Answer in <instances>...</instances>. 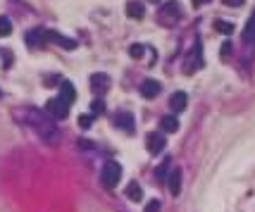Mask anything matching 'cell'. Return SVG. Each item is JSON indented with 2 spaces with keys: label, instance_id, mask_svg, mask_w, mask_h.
<instances>
[{
  "label": "cell",
  "instance_id": "obj_20",
  "mask_svg": "<svg viewBox=\"0 0 255 212\" xmlns=\"http://www.w3.org/2000/svg\"><path fill=\"white\" fill-rule=\"evenodd\" d=\"M215 29L222 31V33H231V31H234V24H227V22H217V24H215Z\"/></svg>",
  "mask_w": 255,
  "mask_h": 212
},
{
  "label": "cell",
  "instance_id": "obj_19",
  "mask_svg": "<svg viewBox=\"0 0 255 212\" xmlns=\"http://www.w3.org/2000/svg\"><path fill=\"white\" fill-rule=\"evenodd\" d=\"M167 167H170V162H167V160H165V162H162V165H160V167H158V169H155V177H158V179H160V182H162V179H165V177H167Z\"/></svg>",
  "mask_w": 255,
  "mask_h": 212
},
{
  "label": "cell",
  "instance_id": "obj_7",
  "mask_svg": "<svg viewBox=\"0 0 255 212\" xmlns=\"http://www.w3.org/2000/svg\"><path fill=\"white\" fill-rule=\"evenodd\" d=\"M160 93V84L155 81V79H145L141 84V95L143 98H155Z\"/></svg>",
  "mask_w": 255,
  "mask_h": 212
},
{
  "label": "cell",
  "instance_id": "obj_10",
  "mask_svg": "<svg viewBox=\"0 0 255 212\" xmlns=\"http://www.w3.org/2000/svg\"><path fill=\"white\" fill-rule=\"evenodd\" d=\"M43 38H48V31L33 29V31H29V33H27V41H29V45H31V48H36V45H43V43H46Z\"/></svg>",
  "mask_w": 255,
  "mask_h": 212
},
{
  "label": "cell",
  "instance_id": "obj_21",
  "mask_svg": "<svg viewBox=\"0 0 255 212\" xmlns=\"http://www.w3.org/2000/svg\"><path fill=\"white\" fill-rule=\"evenodd\" d=\"M91 124H93V117H91V115H81V117H79V126H81V129H88Z\"/></svg>",
  "mask_w": 255,
  "mask_h": 212
},
{
  "label": "cell",
  "instance_id": "obj_2",
  "mask_svg": "<svg viewBox=\"0 0 255 212\" xmlns=\"http://www.w3.org/2000/svg\"><path fill=\"white\" fill-rule=\"evenodd\" d=\"M46 112L53 117V120H64L69 115V103H64L62 98H50L46 103Z\"/></svg>",
  "mask_w": 255,
  "mask_h": 212
},
{
  "label": "cell",
  "instance_id": "obj_1",
  "mask_svg": "<svg viewBox=\"0 0 255 212\" xmlns=\"http://www.w3.org/2000/svg\"><path fill=\"white\" fill-rule=\"evenodd\" d=\"M122 179V167L117 165V162H105L103 165V172H100V182L105 188H117V183Z\"/></svg>",
  "mask_w": 255,
  "mask_h": 212
},
{
  "label": "cell",
  "instance_id": "obj_9",
  "mask_svg": "<svg viewBox=\"0 0 255 212\" xmlns=\"http://www.w3.org/2000/svg\"><path fill=\"white\" fill-rule=\"evenodd\" d=\"M60 98L64 100V103H74V98H77V91H74V86L69 84V81H60Z\"/></svg>",
  "mask_w": 255,
  "mask_h": 212
},
{
  "label": "cell",
  "instance_id": "obj_3",
  "mask_svg": "<svg viewBox=\"0 0 255 212\" xmlns=\"http://www.w3.org/2000/svg\"><path fill=\"white\" fill-rule=\"evenodd\" d=\"M29 115H31V117H29V121L36 126V131H38L43 138H48V141H50V138L55 136V126H53V124H50L48 120H46V117L36 120V110H29Z\"/></svg>",
  "mask_w": 255,
  "mask_h": 212
},
{
  "label": "cell",
  "instance_id": "obj_15",
  "mask_svg": "<svg viewBox=\"0 0 255 212\" xmlns=\"http://www.w3.org/2000/svg\"><path fill=\"white\" fill-rule=\"evenodd\" d=\"M160 126H162V131L174 134V131L179 129V121H176V117H174V115H170V117H162V120H160Z\"/></svg>",
  "mask_w": 255,
  "mask_h": 212
},
{
  "label": "cell",
  "instance_id": "obj_6",
  "mask_svg": "<svg viewBox=\"0 0 255 212\" xmlns=\"http://www.w3.org/2000/svg\"><path fill=\"white\" fill-rule=\"evenodd\" d=\"M170 107L174 115H179V112H184L186 110V93L184 91H176L174 95L170 98Z\"/></svg>",
  "mask_w": 255,
  "mask_h": 212
},
{
  "label": "cell",
  "instance_id": "obj_17",
  "mask_svg": "<svg viewBox=\"0 0 255 212\" xmlns=\"http://www.w3.org/2000/svg\"><path fill=\"white\" fill-rule=\"evenodd\" d=\"M253 38H255V15H253V19L248 22V27H246V31H243V41H248V43H251Z\"/></svg>",
  "mask_w": 255,
  "mask_h": 212
},
{
  "label": "cell",
  "instance_id": "obj_18",
  "mask_svg": "<svg viewBox=\"0 0 255 212\" xmlns=\"http://www.w3.org/2000/svg\"><path fill=\"white\" fill-rule=\"evenodd\" d=\"M10 31H12V22L7 17H0V36H10Z\"/></svg>",
  "mask_w": 255,
  "mask_h": 212
},
{
  "label": "cell",
  "instance_id": "obj_4",
  "mask_svg": "<svg viewBox=\"0 0 255 212\" xmlns=\"http://www.w3.org/2000/svg\"><path fill=\"white\" fill-rule=\"evenodd\" d=\"M165 146H167L165 136H160V134H148V138H145V148H148L150 152L165 151Z\"/></svg>",
  "mask_w": 255,
  "mask_h": 212
},
{
  "label": "cell",
  "instance_id": "obj_14",
  "mask_svg": "<svg viewBox=\"0 0 255 212\" xmlns=\"http://www.w3.org/2000/svg\"><path fill=\"white\" fill-rule=\"evenodd\" d=\"M179 15H181V10H179L176 0H167V2L162 5V19H165V17H179Z\"/></svg>",
  "mask_w": 255,
  "mask_h": 212
},
{
  "label": "cell",
  "instance_id": "obj_13",
  "mask_svg": "<svg viewBox=\"0 0 255 212\" xmlns=\"http://www.w3.org/2000/svg\"><path fill=\"white\" fill-rule=\"evenodd\" d=\"M127 15L131 17V19H141L143 15H145V7H143V2H127Z\"/></svg>",
  "mask_w": 255,
  "mask_h": 212
},
{
  "label": "cell",
  "instance_id": "obj_5",
  "mask_svg": "<svg viewBox=\"0 0 255 212\" xmlns=\"http://www.w3.org/2000/svg\"><path fill=\"white\" fill-rule=\"evenodd\" d=\"M91 89L98 93H105L110 89V76L108 74H93L91 76Z\"/></svg>",
  "mask_w": 255,
  "mask_h": 212
},
{
  "label": "cell",
  "instance_id": "obj_12",
  "mask_svg": "<svg viewBox=\"0 0 255 212\" xmlns=\"http://www.w3.org/2000/svg\"><path fill=\"white\" fill-rule=\"evenodd\" d=\"M114 124H117L119 129H124V131H131V129H134V117H131L129 112H119V115L114 117Z\"/></svg>",
  "mask_w": 255,
  "mask_h": 212
},
{
  "label": "cell",
  "instance_id": "obj_23",
  "mask_svg": "<svg viewBox=\"0 0 255 212\" xmlns=\"http://www.w3.org/2000/svg\"><path fill=\"white\" fill-rule=\"evenodd\" d=\"M143 212H160V200H150Z\"/></svg>",
  "mask_w": 255,
  "mask_h": 212
},
{
  "label": "cell",
  "instance_id": "obj_11",
  "mask_svg": "<svg viewBox=\"0 0 255 212\" xmlns=\"http://www.w3.org/2000/svg\"><path fill=\"white\" fill-rule=\"evenodd\" d=\"M170 191L172 196H179L181 193V169H172L170 172Z\"/></svg>",
  "mask_w": 255,
  "mask_h": 212
},
{
  "label": "cell",
  "instance_id": "obj_22",
  "mask_svg": "<svg viewBox=\"0 0 255 212\" xmlns=\"http://www.w3.org/2000/svg\"><path fill=\"white\" fill-rule=\"evenodd\" d=\"M91 107H93V112H103V110H105V103H103L100 98H96V100L91 103Z\"/></svg>",
  "mask_w": 255,
  "mask_h": 212
},
{
  "label": "cell",
  "instance_id": "obj_25",
  "mask_svg": "<svg viewBox=\"0 0 255 212\" xmlns=\"http://www.w3.org/2000/svg\"><path fill=\"white\" fill-rule=\"evenodd\" d=\"M79 148H84V151H91V148H93V143H91V141H84V138H81V141H79Z\"/></svg>",
  "mask_w": 255,
  "mask_h": 212
},
{
  "label": "cell",
  "instance_id": "obj_24",
  "mask_svg": "<svg viewBox=\"0 0 255 212\" xmlns=\"http://www.w3.org/2000/svg\"><path fill=\"white\" fill-rule=\"evenodd\" d=\"M129 53H131V58H141L143 45H131V48H129Z\"/></svg>",
  "mask_w": 255,
  "mask_h": 212
},
{
  "label": "cell",
  "instance_id": "obj_27",
  "mask_svg": "<svg viewBox=\"0 0 255 212\" xmlns=\"http://www.w3.org/2000/svg\"><path fill=\"white\" fill-rule=\"evenodd\" d=\"M193 2H196V5H203V0H193Z\"/></svg>",
  "mask_w": 255,
  "mask_h": 212
},
{
  "label": "cell",
  "instance_id": "obj_16",
  "mask_svg": "<svg viewBox=\"0 0 255 212\" xmlns=\"http://www.w3.org/2000/svg\"><path fill=\"white\" fill-rule=\"evenodd\" d=\"M127 196H129V200H143V191H141V186L136 182H131L129 186H127Z\"/></svg>",
  "mask_w": 255,
  "mask_h": 212
},
{
  "label": "cell",
  "instance_id": "obj_8",
  "mask_svg": "<svg viewBox=\"0 0 255 212\" xmlns=\"http://www.w3.org/2000/svg\"><path fill=\"white\" fill-rule=\"evenodd\" d=\"M48 38H53L57 45H62V48H67V50H74V48H77V41H72V38H67V36H62V33H57V31H48Z\"/></svg>",
  "mask_w": 255,
  "mask_h": 212
},
{
  "label": "cell",
  "instance_id": "obj_26",
  "mask_svg": "<svg viewBox=\"0 0 255 212\" xmlns=\"http://www.w3.org/2000/svg\"><path fill=\"white\" fill-rule=\"evenodd\" d=\"M241 2H243V0H224V5H229V7H231V5H234V7H239Z\"/></svg>",
  "mask_w": 255,
  "mask_h": 212
}]
</instances>
